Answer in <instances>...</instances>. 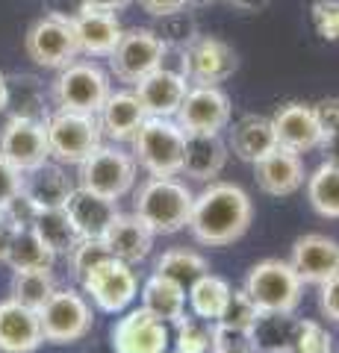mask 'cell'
<instances>
[{
    "instance_id": "obj_1",
    "label": "cell",
    "mask_w": 339,
    "mask_h": 353,
    "mask_svg": "<svg viewBox=\"0 0 339 353\" xmlns=\"http://www.w3.org/2000/svg\"><path fill=\"white\" fill-rule=\"evenodd\" d=\"M251 218H254V203L242 185L213 180L201 194H195L189 230L195 241L206 248H227L245 236Z\"/></svg>"
},
{
    "instance_id": "obj_2",
    "label": "cell",
    "mask_w": 339,
    "mask_h": 353,
    "mask_svg": "<svg viewBox=\"0 0 339 353\" xmlns=\"http://www.w3.org/2000/svg\"><path fill=\"white\" fill-rule=\"evenodd\" d=\"M195 194L177 176H151L136 192V218L148 224L154 236H171L189 227Z\"/></svg>"
},
{
    "instance_id": "obj_3",
    "label": "cell",
    "mask_w": 339,
    "mask_h": 353,
    "mask_svg": "<svg viewBox=\"0 0 339 353\" xmlns=\"http://www.w3.org/2000/svg\"><path fill=\"white\" fill-rule=\"evenodd\" d=\"M130 141L136 165L151 176H177L183 171L186 132L174 118H145Z\"/></svg>"
},
{
    "instance_id": "obj_4",
    "label": "cell",
    "mask_w": 339,
    "mask_h": 353,
    "mask_svg": "<svg viewBox=\"0 0 339 353\" xmlns=\"http://www.w3.org/2000/svg\"><path fill=\"white\" fill-rule=\"evenodd\" d=\"M242 289L262 315H292L301 303L304 283L289 262L262 259L248 271Z\"/></svg>"
},
{
    "instance_id": "obj_5",
    "label": "cell",
    "mask_w": 339,
    "mask_h": 353,
    "mask_svg": "<svg viewBox=\"0 0 339 353\" xmlns=\"http://www.w3.org/2000/svg\"><path fill=\"white\" fill-rule=\"evenodd\" d=\"M48 145L50 159H57L59 165H80L92 150L104 145L101 121L92 112L57 109L48 115Z\"/></svg>"
},
{
    "instance_id": "obj_6",
    "label": "cell",
    "mask_w": 339,
    "mask_h": 353,
    "mask_svg": "<svg viewBox=\"0 0 339 353\" xmlns=\"http://www.w3.org/2000/svg\"><path fill=\"white\" fill-rule=\"evenodd\" d=\"M77 185L80 189H89L109 201H118L124 197L136 183V159L133 153H127L122 148L113 145H101L97 150H92L80 165H77Z\"/></svg>"
},
{
    "instance_id": "obj_7",
    "label": "cell",
    "mask_w": 339,
    "mask_h": 353,
    "mask_svg": "<svg viewBox=\"0 0 339 353\" xmlns=\"http://www.w3.org/2000/svg\"><path fill=\"white\" fill-rule=\"evenodd\" d=\"M113 92L109 77L97 62L77 59L65 65L59 77L53 80V101L59 109H74V112H101L104 101Z\"/></svg>"
},
{
    "instance_id": "obj_8",
    "label": "cell",
    "mask_w": 339,
    "mask_h": 353,
    "mask_svg": "<svg viewBox=\"0 0 339 353\" xmlns=\"http://www.w3.org/2000/svg\"><path fill=\"white\" fill-rule=\"evenodd\" d=\"M24 48H27V57L39 68H53V71H62L65 65L77 62L80 57V44H77V32H74L71 18L57 12H48L27 30Z\"/></svg>"
},
{
    "instance_id": "obj_9",
    "label": "cell",
    "mask_w": 339,
    "mask_h": 353,
    "mask_svg": "<svg viewBox=\"0 0 339 353\" xmlns=\"http://www.w3.org/2000/svg\"><path fill=\"white\" fill-rule=\"evenodd\" d=\"M168 44L162 41V36L151 27H133L124 30L122 41L115 44L113 57H109V68L122 83L136 85L142 77H148L154 68H159L166 62Z\"/></svg>"
},
{
    "instance_id": "obj_10",
    "label": "cell",
    "mask_w": 339,
    "mask_h": 353,
    "mask_svg": "<svg viewBox=\"0 0 339 353\" xmlns=\"http://www.w3.org/2000/svg\"><path fill=\"white\" fill-rule=\"evenodd\" d=\"M80 283H83V292L95 301V306L101 309V312H109V315L127 309L139 292V280H136L133 265H127L115 256H106L104 262H97L95 268H89L83 274Z\"/></svg>"
},
{
    "instance_id": "obj_11",
    "label": "cell",
    "mask_w": 339,
    "mask_h": 353,
    "mask_svg": "<svg viewBox=\"0 0 339 353\" xmlns=\"http://www.w3.org/2000/svg\"><path fill=\"white\" fill-rule=\"evenodd\" d=\"M41 336L50 345H71L92 330V306L74 289H57L39 309Z\"/></svg>"
},
{
    "instance_id": "obj_12",
    "label": "cell",
    "mask_w": 339,
    "mask_h": 353,
    "mask_svg": "<svg viewBox=\"0 0 339 353\" xmlns=\"http://www.w3.org/2000/svg\"><path fill=\"white\" fill-rule=\"evenodd\" d=\"M0 157L18 171H32L50 159L48 145V121L32 115H12L0 127Z\"/></svg>"
},
{
    "instance_id": "obj_13",
    "label": "cell",
    "mask_w": 339,
    "mask_h": 353,
    "mask_svg": "<svg viewBox=\"0 0 339 353\" xmlns=\"http://www.w3.org/2000/svg\"><path fill=\"white\" fill-rule=\"evenodd\" d=\"M174 121L186 136H222L231 127V97L222 85H189Z\"/></svg>"
},
{
    "instance_id": "obj_14",
    "label": "cell",
    "mask_w": 339,
    "mask_h": 353,
    "mask_svg": "<svg viewBox=\"0 0 339 353\" xmlns=\"http://www.w3.org/2000/svg\"><path fill=\"white\" fill-rule=\"evenodd\" d=\"M236 50L215 36H195L180 48V71L192 85H218L236 71Z\"/></svg>"
},
{
    "instance_id": "obj_15",
    "label": "cell",
    "mask_w": 339,
    "mask_h": 353,
    "mask_svg": "<svg viewBox=\"0 0 339 353\" xmlns=\"http://www.w3.org/2000/svg\"><path fill=\"white\" fill-rule=\"evenodd\" d=\"M189 80H186V74L180 68H168L166 62L154 68L148 77H142L136 83V97L145 106L148 118H174L177 115V109L183 103L186 92H189Z\"/></svg>"
},
{
    "instance_id": "obj_16",
    "label": "cell",
    "mask_w": 339,
    "mask_h": 353,
    "mask_svg": "<svg viewBox=\"0 0 339 353\" xmlns=\"http://www.w3.org/2000/svg\"><path fill=\"white\" fill-rule=\"evenodd\" d=\"M115 353H168V327L145 306L127 312L113 330Z\"/></svg>"
},
{
    "instance_id": "obj_17",
    "label": "cell",
    "mask_w": 339,
    "mask_h": 353,
    "mask_svg": "<svg viewBox=\"0 0 339 353\" xmlns=\"http://www.w3.org/2000/svg\"><path fill=\"white\" fill-rule=\"evenodd\" d=\"M71 24L74 32H77L80 57L89 59H109L115 44L124 36V27L115 18V12H104V9H92V6H80L71 15Z\"/></svg>"
},
{
    "instance_id": "obj_18",
    "label": "cell",
    "mask_w": 339,
    "mask_h": 353,
    "mask_svg": "<svg viewBox=\"0 0 339 353\" xmlns=\"http://www.w3.org/2000/svg\"><path fill=\"white\" fill-rule=\"evenodd\" d=\"M289 265L301 277V283L322 285V283H327L331 277L339 274V241L319 236V233L301 236L292 245Z\"/></svg>"
},
{
    "instance_id": "obj_19",
    "label": "cell",
    "mask_w": 339,
    "mask_h": 353,
    "mask_svg": "<svg viewBox=\"0 0 339 353\" xmlns=\"http://www.w3.org/2000/svg\"><path fill=\"white\" fill-rule=\"evenodd\" d=\"M45 345L39 309L18 303L15 297L0 301V353H32Z\"/></svg>"
},
{
    "instance_id": "obj_20",
    "label": "cell",
    "mask_w": 339,
    "mask_h": 353,
    "mask_svg": "<svg viewBox=\"0 0 339 353\" xmlns=\"http://www.w3.org/2000/svg\"><path fill=\"white\" fill-rule=\"evenodd\" d=\"M271 124H275L280 145L295 153H310L322 148V127H319V115H316L313 103L292 101L287 106H280L271 115Z\"/></svg>"
},
{
    "instance_id": "obj_21",
    "label": "cell",
    "mask_w": 339,
    "mask_h": 353,
    "mask_svg": "<svg viewBox=\"0 0 339 353\" xmlns=\"http://www.w3.org/2000/svg\"><path fill=\"white\" fill-rule=\"evenodd\" d=\"M257 185L271 197H289L307 183V171H304L301 153L278 145L269 157H262L254 165Z\"/></svg>"
},
{
    "instance_id": "obj_22",
    "label": "cell",
    "mask_w": 339,
    "mask_h": 353,
    "mask_svg": "<svg viewBox=\"0 0 339 353\" xmlns=\"http://www.w3.org/2000/svg\"><path fill=\"white\" fill-rule=\"evenodd\" d=\"M65 212H68V218L74 221V227H77V233L83 239H104L109 224L122 215L118 212V201H109V197L80 189V185L68 194Z\"/></svg>"
},
{
    "instance_id": "obj_23",
    "label": "cell",
    "mask_w": 339,
    "mask_h": 353,
    "mask_svg": "<svg viewBox=\"0 0 339 353\" xmlns=\"http://www.w3.org/2000/svg\"><path fill=\"white\" fill-rule=\"evenodd\" d=\"M145 106L136 97V92H109V97L104 101L97 121H101V132L109 141H130L136 136V130L145 124Z\"/></svg>"
},
{
    "instance_id": "obj_24",
    "label": "cell",
    "mask_w": 339,
    "mask_h": 353,
    "mask_svg": "<svg viewBox=\"0 0 339 353\" xmlns=\"http://www.w3.org/2000/svg\"><path fill=\"white\" fill-rule=\"evenodd\" d=\"M104 245L115 259H122L127 265L142 262L154 248V233L148 230V224L136 215H118L109 230L104 233Z\"/></svg>"
},
{
    "instance_id": "obj_25",
    "label": "cell",
    "mask_w": 339,
    "mask_h": 353,
    "mask_svg": "<svg viewBox=\"0 0 339 353\" xmlns=\"http://www.w3.org/2000/svg\"><path fill=\"white\" fill-rule=\"evenodd\" d=\"M280 145L278 141V132H275V124H271V118L266 115H245L239 118L233 130H231V141H227V148L242 162L248 165H257L262 157H269L271 150Z\"/></svg>"
},
{
    "instance_id": "obj_26",
    "label": "cell",
    "mask_w": 339,
    "mask_h": 353,
    "mask_svg": "<svg viewBox=\"0 0 339 353\" xmlns=\"http://www.w3.org/2000/svg\"><path fill=\"white\" fill-rule=\"evenodd\" d=\"M231 148L222 141V136H186L183 150V171L186 176L198 183H213L227 165Z\"/></svg>"
},
{
    "instance_id": "obj_27",
    "label": "cell",
    "mask_w": 339,
    "mask_h": 353,
    "mask_svg": "<svg viewBox=\"0 0 339 353\" xmlns=\"http://www.w3.org/2000/svg\"><path fill=\"white\" fill-rule=\"evenodd\" d=\"M74 192V183L59 162H41L39 168L24 174V194L30 197L39 209H59Z\"/></svg>"
},
{
    "instance_id": "obj_28",
    "label": "cell",
    "mask_w": 339,
    "mask_h": 353,
    "mask_svg": "<svg viewBox=\"0 0 339 353\" xmlns=\"http://www.w3.org/2000/svg\"><path fill=\"white\" fill-rule=\"evenodd\" d=\"M142 306L154 318H159V321L177 324L186 315V289L177 280L154 274V277L145 283V289H142Z\"/></svg>"
},
{
    "instance_id": "obj_29",
    "label": "cell",
    "mask_w": 339,
    "mask_h": 353,
    "mask_svg": "<svg viewBox=\"0 0 339 353\" xmlns=\"http://www.w3.org/2000/svg\"><path fill=\"white\" fill-rule=\"evenodd\" d=\"M12 271H32V268H53L57 262V253H53L45 239L36 233V227H18L12 233V241H9V253L6 259Z\"/></svg>"
},
{
    "instance_id": "obj_30",
    "label": "cell",
    "mask_w": 339,
    "mask_h": 353,
    "mask_svg": "<svg viewBox=\"0 0 339 353\" xmlns=\"http://www.w3.org/2000/svg\"><path fill=\"white\" fill-rule=\"evenodd\" d=\"M231 283L215 277V274H201L198 280L189 285V306L192 315L204 318V321H218V315L224 312L227 301H231Z\"/></svg>"
},
{
    "instance_id": "obj_31",
    "label": "cell",
    "mask_w": 339,
    "mask_h": 353,
    "mask_svg": "<svg viewBox=\"0 0 339 353\" xmlns=\"http://www.w3.org/2000/svg\"><path fill=\"white\" fill-rule=\"evenodd\" d=\"M32 227H36V233L45 239V245L57 253V256H62V253L68 256V253L74 250V245L83 239L77 233V227H74V221L68 218V212H65V206H59V209H39Z\"/></svg>"
},
{
    "instance_id": "obj_32",
    "label": "cell",
    "mask_w": 339,
    "mask_h": 353,
    "mask_svg": "<svg viewBox=\"0 0 339 353\" xmlns=\"http://www.w3.org/2000/svg\"><path fill=\"white\" fill-rule=\"evenodd\" d=\"M307 201L322 218L339 221V165L322 162L307 176Z\"/></svg>"
},
{
    "instance_id": "obj_33",
    "label": "cell",
    "mask_w": 339,
    "mask_h": 353,
    "mask_svg": "<svg viewBox=\"0 0 339 353\" xmlns=\"http://www.w3.org/2000/svg\"><path fill=\"white\" fill-rule=\"evenodd\" d=\"M53 292H57V280H53L50 268H32V271L12 274V297L24 306L41 309Z\"/></svg>"
},
{
    "instance_id": "obj_34",
    "label": "cell",
    "mask_w": 339,
    "mask_h": 353,
    "mask_svg": "<svg viewBox=\"0 0 339 353\" xmlns=\"http://www.w3.org/2000/svg\"><path fill=\"white\" fill-rule=\"evenodd\" d=\"M206 271H210V268H206V259L201 256V253L186 250V248L166 250V253H162V256L157 259V274L177 280L183 289H189V285L198 280L201 274H206Z\"/></svg>"
},
{
    "instance_id": "obj_35",
    "label": "cell",
    "mask_w": 339,
    "mask_h": 353,
    "mask_svg": "<svg viewBox=\"0 0 339 353\" xmlns=\"http://www.w3.org/2000/svg\"><path fill=\"white\" fill-rule=\"evenodd\" d=\"M287 353H331L333 350V339L331 333L316 324V321H295L289 327L287 345H283Z\"/></svg>"
},
{
    "instance_id": "obj_36",
    "label": "cell",
    "mask_w": 339,
    "mask_h": 353,
    "mask_svg": "<svg viewBox=\"0 0 339 353\" xmlns=\"http://www.w3.org/2000/svg\"><path fill=\"white\" fill-rule=\"evenodd\" d=\"M174 353H213V321H204L198 315H183L177 321Z\"/></svg>"
},
{
    "instance_id": "obj_37",
    "label": "cell",
    "mask_w": 339,
    "mask_h": 353,
    "mask_svg": "<svg viewBox=\"0 0 339 353\" xmlns=\"http://www.w3.org/2000/svg\"><path fill=\"white\" fill-rule=\"evenodd\" d=\"M262 318H266V315H262L260 309H257V303L245 294V289H239V292H231V301H227L224 312L218 315V324L239 327V330H251V333H254Z\"/></svg>"
},
{
    "instance_id": "obj_38",
    "label": "cell",
    "mask_w": 339,
    "mask_h": 353,
    "mask_svg": "<svg viewBox=\"0 0 339 353\" xmlns=\"http://www.w3.org/2000/svg\"><path fill=\"white\" fill-rule=\"evenodd\" d=\"M313 106L322 127V150L327 153V162L339 165V97H325Z\"/></svg>"
},
{
    "instance_id": "obj_39",
    "label": "cell",
    "mask_w": 339,
    "mask_h": 353,
    "mask_svg": "<svg viewBox=\"0 0 339 353\" xmlns=\"http://www.w3.org/2000/svg\"><path fill=\"white\" fill-rule=\"evenodd\" d=\"M254 350H257V336L251 330L213 321V353H254Z\"/></svg>"
},
{
    "instance_id": "obj_40",
    "label": "cell",
    "mask_w": 339,
    "mask_h": 353,
    "mask_svg": "<svg viewBox=\"0 0 339 353\" xmlns=\"http://www.w3.org/2000/svg\"><path fill=\"white\" fill-rule=\"evenodd\" d=\"M106 256H113V253L106 250L104 239H80L74 250L68 253V262H71V271L74 277H83L89 268H95L97 262H104Z\"/></svg>"
},
{
    "instance_id": "obj_41",
    "label": "cell",
    "mask_w": 339,
    "mask_h": 353,
    "mask_svg": "<svg viewBox=\"0 0 339 353\" xmlns=\"http://www.w3.org/2000/svg\"><path fill=\"white\" fill-rule=\"evenodd\" d=\"M313 24L325 41H336L339 39V0H316Z\"/></svg>"
},
{
    "instance_id": "obj_42",
    "label": "cell",
    "mask_w": 339,
    "mask_h": 353,
    "mask_svg": "<svg viewBox=\"0 0 339 353\" xmlns=\"http://www.w3.org/2000/svg\"><path fill=\"white\" fill-rule=\"evenodd\" d=\"M21 192H24V171L0 157V209H6Z\"/></svg>"
},
{
    "instance_id": "obj_43",
    "label": "cell",
    "mask_w": 339,
    "mask_h": 353,
    "mask_svg": "<svg viewBox=\"0 0 339 353\" xmlns=\"http://www.w3.org/2000/svg\"><path fill=\"white\" fill-rule=\"evenodd\" d=\"M319 306H322V312L331 318L333 324H339V274L336 277H331L327 283L319 285Z\"/></svg>"
},
{
    "instance_id": "obj_44",
    "label": "cell",
    "mask_w": 339,
    "mask_h": 353,
    "mask_svg": "<svg viewBox=\"0 0 339 353\" xmlns=\"http://www.w3.org/2000/svg\"><path fill=\"white\" fill-rule=\"evenodd\" d=\"M139 3L148 15H154V18H166V15L189 9V0H139Z\"/></svg>"
},
{
    "instance_id": "obj_45",
    "label": "cell",
    "mask_w": 339,
    "mask_h": 353,
    "mask_svg": "<svg viewBox=\"0 0 339 353\" xmlns=\"http://www.w3.org/2000/svg\"><path fill=\"white\" fill-rule=\"evenodd\" d=\"M12 233H15V224L9 221V215L0 209V262L6 259L9 253V241H12Z\"/></svg>"
},
{
    "instance_id": "obj_46",
    "label": "cell",
    "mask_w": 339,
    "mask_h": 353,
    "mask_svg": "<svg viewBox=\"0 0 339 353\" xmlns=\"http://www.w3.org/2000/svg\"><path fill=\"white\" fill-rule=\"evenodd\" d=\"M83 6H92V9H104V12H118V9L130 6L133 0H80Z\"/></svg>"
},
{
    "instance_id": "obj_47",
    "label": "cell",
    "mask_w": 339,
    "mask_h": 353,
    "mask_svg": "<svg viewBox=\"0 0 339 353\" xmlns=\"http://www.w3.org/2000/svg\"><path fill=\"white\" fill-rule=\"evenodd\" d=\"M233 9H239V12H257V9H262L269 3V0H227Z\"/></svg>"
},
{
    "instance_id": "obj_48",
    "label": "cell",
    "mask_w": 339,
    "mask_h": 353,
    "mask_svg": "<svg viewBox=\"0 0 339 353\" xmlns=\"http://www.w3.org/2000/svg\"><path fill=\"white\" fill-rule=\"evenodd\" d=\"M9 106V80L3 74H0V112Z\"/></svg>"
},
{
    "instance_id": "obj_49",
    "label": "cell",
    "mask_w": 339,
    "mask_h": 353,
    "mask_svg": "<svg viewBox=\"0 0 339 353\" xmlns=\"http://www.w3.org/2000/svg\"><path fill=\"white\" fill-rule=\"evenodd\" d=\"M215 3V0H189V6H210Z\"/></svg>"
},
{
    "instance_id": "obj_50",
    "label": "cell",
    "mask_w": 339,
    "mask_h": 353,
    "mask_svg": "<svg viewBox=\"0 0 339 353\" xmlns=\"http://www.w3.org/2000/svg\"><path fill=\"white\" fill-rule=\"evenodd\" d=\"M271 353H287V350H271Z\"/></svg>"
}]
</instances>
